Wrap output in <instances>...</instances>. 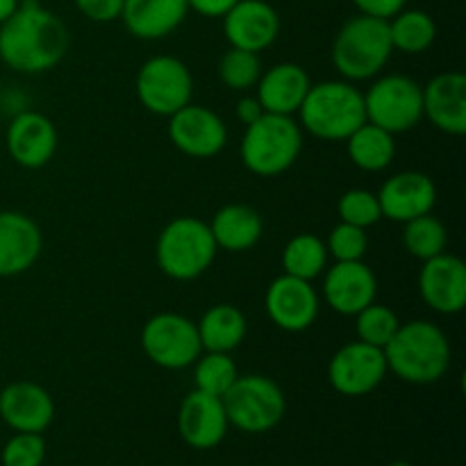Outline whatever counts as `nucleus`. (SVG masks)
Masks as SVG:
<instances>
[{"instance_id": "obj_1", "label": "nucleus", "mask_w": 466, "mask_h": 466, "mask_svg": "<svg viewBox=\"0 0 466 466\" xmlns=\"http://www.w3.org/2000/svg\"><path fill=\"white\" fill-rule=\"evenodd\" d=\"M68 27L39 0H21L0 23V59L18 73H46L68 53Z\"/></svg>"}, {"instance_id": "obj_2", "label": "nucleus", "mask_w": 466, "mask_h": 466, "mask_svg": "<svg viewBox=\"0 0 466 466\" xmlns=\"http://www.w3.org/2000/svg\"><path fill=\"white\" fill-rule=\"evenodd\" d=\"M387 369L410 385H432L451 369V341L446 332L426 319L400 323L385 346Z\"/></svg>"}, {"instance_id": "obj_3", "label": "nucleus", "mask_w": 466, "mask_h": 466, "mask_svg": "<svg viewBox=\"0 0 466 466\" xmlns=\"http://www.w3.org/2000/svg\"><path fill=\"white\" fill-rule=\"evenodd\" d=\"M299 114L300 127L321 141H346L367 123L364 94L349 80H326L309 86Z\"/></svg>"}, {"instance_id": "obj_4", "label": "nucleus", "mask_w": 466, "mask_h": 466, "mask_svg": "<svg viewBox=\"0 0 466 466\" xmlns=\"http://www.w3.org/2000/svg\"><path fill=\"white\" fill-rule=\"evenodd\" d=\"M394 46L390 36V21L382 18L358 16L349 18L332 41V66L344 80L364 82L380 76L390 62Z\"/></svg>"}, {"instance_id": "obj_5", "label": "nucleus", "mask_w": 466, "mask_h": 466, "mask_svg": "<svg viewBox=\"0 0 466 466\" xmlns=\"http://www.w3.org/2000/svg\"><path fill=\"white\" fill-rule=\"evenodd\" d=\"M303 150V127L294 116L264 112L246 126L239 144L241 164L253 176L276 177L289 171Z\"/></svg>"}, {"instance_id": "obj_6", "label": "nucleus", "mask_w": 466, "mask_h": 466, "mask_svg": "<svg viewBox=\"0 0 466 466\" xmlns=\"http://www.w3.org/2000/svg\"><path fill=\"white\" fill-rule=\"evenodd\" d=\"M209 223L194 217H177L162 228L155 244V259L164 276L177 282H189L203 276L217 259Z\"/></svg>"}, {"instance_id": "obj_7", "label": "nucleus", "mask_w": 466, "mask_h": 466, "mask_svg": "<svg viewBox=\"0 0 466 466\" xmlns=\"http://www.w3.org/2000/svg\"><path fill=\"white\" fill-rule=\"evenodd\" d=\"M228 423L248 435H262L280 426L287 414L282 387L262 373L237 376L230 390L221 396Z\"/></svg>"}, {"instance_id": "obj_8", "label": "nucleus", "mask_w": 466, "mask_h": 466, "mask_svg": "<svg viewBox=\"0 0 466 466\" xmlns=\"http://www.w3.org/2000/svg\"><path fill=\"white\" fill-rule=\"evenodd\" d=\"M367 121L391 135L417 127L423 118V86L403 73H390L373 82L364 94Z\"/></svg>"}, {"instance_id": "obj_9", "label": "nucleus", "mask_w": 466, "mask_h": 466, "mask_svg": "<svg viewBox=\"0 0 466 466\" xmlns=\"http://www.w3.org/2000/svg\"><path fill=\"white\" fill-rule=\"evenodd\" d=\"M141 349L159 369L182 371L203 353L198 328L185 314L159 312L141 328Z\"/></svg>"}, {"instance_id": "obj_10", "label": "nucleus", "mask_w": 466, "mask_h": 466, "mask_svg": "<svg viewBox=\"0 0 466 466\" xmlns=\"http://www.w3.org/2000/svg\"><path fill=\"white\" fill-rule=\"evenodd\" d=\"M194 76L182 59L173 55H155L137 73V98L157 116H171L191 103Z\"/></svg>"}, {"instance_id": "obj_11", "label": "nucleus", "mask_w": 466, "mask_h": 466, "mask_svg": "<svg viewBox=\"0 0 466 466\" xmlns=\"http://www.w3.org/2000/svg\"><path fill=\"white\" fill-rule=\"evenodd\" d=\"M390 373L385 350L364 341H349L328 362V382L346 399L369 396L382 385Z\"/></svg>"}, {"instance_id": "obj_12", "label": "nucleus", "mask_w": 466, "mask_h": 466, "mask_svg": "<svg viewBox=\"0 0 466 466\" xmlns=\"http://www.w3.org/2000/svg\"><path fill=\"white\" fill-rule=\"evenodd\" d=\"M168 141L194 159L217 157L228 144V126L217 112L203 105H185L168 116Z\"/></svg>"}, {"instance_id": "obj_13", "label": "nucleus", "mask_w": 466, "mask_h": 466, "mask_svg": "<svg viewBox=\"0 0 466 466\" xmlns=\"http://www.w3.org/2000/svg\"><path fill=\"white\" fill-rule=\"evenodd\" d=\"M264 308L276 328L285 332H305L317 321L321 299L312 282L282 273L268 285Z\"/></svg>"}, {"instance_id": "obj_14", "label": "nucleus", "mask_w": 466, "mask_h": 466, "mask_svg": "<svg viewBox=\"0 0 466 466\" xmlns=\"http://www.w3.org/2000/svg\"><path fill=\"white\" fill-rule=\"evenodd\" d=\"M323 300L332 312L355 317L378 296V278L364 259L335 262L323 271Z\"/></svg>"}, {"instance_id": "obj_15", "label": "nucleus", "mask_w": 466, "mask_h": 466, "mask_svg": "<svg viewBox=\"0 0 466 466\" xmlns=\"http://www.w3.org/2000/svg\"><path fill=\"white\" fill-rule=\"evenodd\" d=\"M419 294L437 314H460L466 308V264L451 253L426 259L419 271Z\"/></svg>"}, {"instance_id": "obj_16", "label": "nucleus", "mask_w": 466, "mask_h": 466, "mask_svg": "<svg viewBox=\"0 0 466 466\" xmlns=\"http://www.w3.org/2000/svg\"><path fill=\"white\" fill-rule=\"evenodd\" d=\"M7 153L18 167L44 168L57 153L59 135L55 123L41 112H21L9 121L5 135Z\"/></svg>"}, {"instance_id": "obj_17", "label": "nucleus", "mask_w": 466, "mask_h": 466, "mask_svg": "<svg viewBox=\"0 0 466 466\" xmlns=\"http://www.w3.org/2000/svg\"><path fill=\"white\" fill-rule=\"evenodd\" d=\"M223 21V35L232 48L262 53L276 44L280 35V16L267 0H239Z\"/></svg>"}, {"instance_id": "obj_18", "label": "nucleus", "mask_w": 466, "mask_h": 466, "mask_svg": "<svg viewBox=\"0 0 466 466\" xmlns=\"http://www.w3.org/2000/svg\"><path fill=\"white\" fill-rule=\"evenodd\" d=\"M226 408L218 396L205 391H189L177 410V431L187 446L196 451L217 449L228 435Z\"/></svg>"}, {"instance_id": "obj_19", "label": "nucleus", "mask_w": 466, "mask_h": 466, "mask_svg": "<svg viewBox=\"0 0 466 466\" xmlns=\"http://www.w3.org/2000/svg\"><path fill=\"white\" fill-rule=\"evenodd\" d=\"M376 196L380 203L382 218L408 223L435 209L437 185L428 173L403 171L385 180Z\"/></svg>"}, {"instance_id": "obj_20", "label": "nucleus", "mask_w": 466, "mask_h": 466, "mask_svg": "<svg viewBox=\"0 0 466 466\" xmlns=\"http://www.w3.org/2000/svg\"><path fill=\"white\" fill-rule=\"evenodd\" d=\"M44 248V235L35 218L16 209L0 212V278L30 271Z\"/></svg>"}, {"instance_id": "obj_21", "label": "nucleus", "mask_w": 466, "mask_h": 466, "mask_svg": "<svg viewBox=\"0 0 466 466\" xmlns=\"http://www.w3.org/2000/svg\"><path fill=\"white\" fill-rule=\"evenodd\" d=\"M0 419L16 432H44L55 419V400L41 385L18 380L0 391Z\"/></svg>"}, {"instance_id": "obj_22", "label": "nucleus", "mask_w": 466, "mask_h": 466, "mask_svg": "<svg viewBox=\"0 0 466 466\" xmlns=\"http://www.w3.org/2000/svg\"><path fill=\"white\" fill-rule=\"evenodd\" d=\"M423 118L451 137L466 132V76L446 71L423 86Z\"/></svg>"}, {"instance_id": "obj_23", "label": "nucleus", "mask_w": 466, "mask_h": 466, "mask_svg": "<svg viewBox=\"0 0 466 466\" xmlns=\"http://www.w3.org/2000/svg\"><path fill=\"white\" fill-rule=\"evenodd\" d=\"M312 80L300 64L282 62L267 68L255 85V96L264 112L294 116L308 96Z\"/></svg>"}, {"instance_id": "obj_24", "label": "nucleus", "mask_w": 466, "mask_h": 466, "mask_svg": "<svg viewBox=\"0 0 466 466\" xmlns=\"http://www.w3.org/2000/svg\"><path fill=\"white\" fill-rule=\"evenodd\" d=\"M187 14V0H123L121 21L137 39L155 41L173 35Z\"/></svg>"}, {"instance_id": "obj_25", "label": "nucleus", "mask_w": 466, "mask_h": 466, "mask_svg": "<svg viewBox=\"0 0 466 466\" xmlns=\"http://www.w3.org/2000/svg\"><path fill=\"white\" fill-rule=\"evenodd\" d=\"M209 230H212L218 250L246 253V250L255 248L258 241L262 239L264 221L258 209L250 208V205L230 203L223 205L214 214L212 223H209Z\"/></svg>"}, {"instance_id": "obj_26", "label": "nucleus", "mask_w": 466, "mask_h": 466, "mask_svg": "<svg viewBox=\"0 0 466 466\" xmlns=\"http://www.w3.org/2000/svg\"><path fill=\"white\" fill-rule=\"evenodd\" d=\"M200 346L208 353H232L244 344L248 335V321L237 305H212L196 323Z\"/></svg>"}, {"instance_id": "obj_27", "label": "nucleus", "mask_w": 466, "mask_h": 466, "mask_svg": "<svg viewBox=\"0 0 466 466\" xmlns=\"http://www.w3.org/2000/svg\"><path fill=\"white\" fill-rule=\"evenodd\" d=\"M346 153L360 171L380 173L390 168L396 157L394 135L367 121L346 139Z\"/></svg>"}, {"instance_id": "obj_28", "label": "nucleus", "mask_w": 466, "mask_h": 466, "mask_svg": "<svg viewBox=\"0 0 466 466\" xmlns=\"http://www.w3.org/2000/svg\"><path fill=\"white\" fill-rule=\"evenodd\" d=\"M390 36L394 50L403 55H421L437 39V23L423 9H400L390 18Z\"/></svg>"}, {"instance_id": "obj_29", "label": "nucleus", "mask_w": 466, "mask_h": 466, "mask_svg": "<svg viewBox=\"0 0 466 466\" xmlns=\"http://www.w3.org/2000/svg\"><path fill=\"white\" fill-rule=\"evenodd\" d=\"M328 248L321 237L312 232H300L287 241L282 250V268L287 276L300 278V280H317L328 268Z\"/></svg>"}, {"instance_id": "obj_30", "label": "nucleus", "mask_w": 466, "mask_h": 466, "mask_svg": "<svg viewBox=\"0 0 466 466\" xmlns=\"http://www.w3.org/2000/svg\"><path fill=\"white\" fill-rule=\"evenodd\" d=\"M403 226V246L412 258L426 262V259L446 253L449 232H446V226L440 218L432 217V212L412 218Z\"/></svg>"}, {"instance_id": "obj_31", "label": "nucleus", "mask_w": 466, "mask_h": 466, "mask_svg": "<svg viewBox=\"0 0 466 466\" xmlns=\"http://www.w3.org/2000/svg\"><path fill=\"white\" fill-rule=\"evenodd\" d=\"M191 367H194V390L218 396V399L230 390L232 382L239 376L230 353H208V350H203Z\"/></svg>"}, {"instance_id": "obj_32", "label": "nucleus", "mask_w": 466, "mask_h": 466, "mask_svg": "<svg viewBox=\"0 0 466 466\" xmlns=\"http://www.w3.org/2000/svg\"><path fill=\"white\" fill-rule=\"evenodd\" d=\"M259 76H262V62H259L258 53L232 48L230 46V50L223 53V57L218 59V80H221L223 86H228V89H255Z\"/></svg>"}, {"instance_id": "obj_33", "label": "nucleus", "mask_w": 466, "mask_h": 466, "mask_svg": "<svg viewBox=\"0 0 466 466\" xmlns=\"http://www.w3.org/2000/svg\"><path fill=\"white\" fill-rule=\"evenodd\" d=\"M400 328L399 314L387 305H380L373 300L371 305L355 314V330H358V339L376 349H385Z\"/></svg>"}, {"instance_id": "obj_34", "label": "nucleus", "mask_w": 466, "mask_h": 466, "mask_svg": "<svg viewBox=\"0 0 466 466\" xmlns=\"http://www.w3.org/2000/svg\"><path fill=\"white\" fill-rule=\"evenodd\" d=\"M337 212L344 223L350 226H358L369 230L371 226H376L378 221H382L380 203H378V196L369 189H349L337 203Z\"/></svg>"}, {"instance_id": "obj_35", "label": "nucleus", "mask_w": 466, "mask_h": 466, "mask_svg": "<svg viewBox=\"0 0 466 466\" xmlns=\"http://www.w3.org/2000/svg\"><path fill=\"white\" fill-rule=\"evenodd\" d=\"M326 248L335 262H358L367 255L369 235L364 228L339 221L328 235Z\"/></svg>"}, {"instance_id": "obj_36", "label": "nucleus", "mask_w": 466, "mask_h": 466, "mask_svg": "<svg viewBox=\"0 0 466 466\" xmlns=\"http://www.w3.org/2000/svg\"><path fill=\"white\" fill-rule=\"evenodd\" d=\"M3 466H41L46 460V440L39 432H16L3 449Z\"/></svg>"}, {"instance_id": "obj_37", "label": "nucleus", "mask_w": 466, "mask_h": 466, "mask_svg": "<svg viewBox=\"0 0 466 466\" xmlns=\"http://www.w3.org/2000/svg\"><path fill=\"white\" fill-rule=\"evenodd\" d=\"M77 12L94 23H112L121 18L123 0H73Z\"/></svg>"}, {"instance_id": "obj_38", "label": "nucleus", "mask_w": 466, "mask_h": 466, "mask_svg": "<svg viewBox=\"0 0 466 466\" xmlns=\"http://www.w3.org/2000/svg\"><path fill=\"white\" fill-rule=\"evenodd\" d=\"M350 3L358 7L360 14L390 21L391 16H396V14L400 12V9H405L408 0H350Z\"/></svg>"}, {"instance_id": "obj_39", "label": "nucleus", "mask_w": 466, "mask_h": 466, "mask_svg": "<svg viewBox=\"0 0 466 466\" xmlns=\"http://www.w3.org/2000/svg\"><path fill=\"white\" fill-rule=\"evenodd\" d=\"M239 0H187L189 9L205 18H223Z\"/></svg>"}, {"instance_id": "obj_40", "label": "nucleus", "mask_w": 466, "mask_h": 466, "mask_svg": "<svg viewBox=\"0 0 466 466\" xmlns=\"http://www.w3.org/2000/svg\"><path fill=\"white\" fill-rule=\"evenodd\" d=\"M262 114H264V107L259 105L258 96H244V98H239V103H237V118H239L244 126L255 123Z\"/></svg>"}, {"instance_id": "obj_41", "label": "nucleus", "mask_w": 466, "mask_h": 466, "mask_svg": "<svg viewBox=\"0 0 466 466\" xmlns=\"http://www.w3.org/2000/svg\"><path fill=\"white\" fill-rule=\"evenodd\" d=\"M18 3H21V0H0V23H5L14 12H16Z\"/></svg>"}, {"instance_id": "obj_42", "label": "nucleus", "mask_w": 466, "mask_h": 466, "mask_svg": "<svg viewBox=\"0 0 466 466\" xmlns=\"http://www.w3.org/2000/svg\"><path fill=\"white\" fill-rule=\"evenodd\" d=\"M390 466H414V464H410V462H405V460H399V462H391Z\"/></svg>"}]
</instances>
